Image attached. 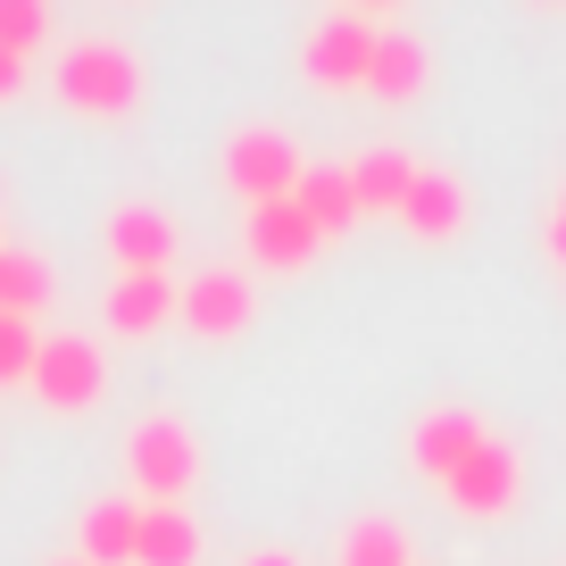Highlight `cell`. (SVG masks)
<instances>
[{
	"label": "cell",
	"instance_id": "1",
	"mask_svg": "<svg viewBox=\"0 0 566 566\" xmlns=\"http://www.w3.org/2000/svg\"><path fill=\"white\" fill-rule=\"evenodd\" d=\"M125 475H134V492L150 500V509H184V492L200 483V433L184 417H142L134 433H125Z\"/></svg>",
	"mask_w": 566,
	"mask_h": 566
},
{
	"label": "cell",
	"instance_id": "2",
	"mask_svg": "<svg viewBox=\"0 0 566 566\" xmlns=\"http://www.w3.org/2000/svg\"><path fill=\"white\" fill-rule=\"evenodd\" d=\"M59 101L75 117H134L142 108V59L125 42H67L59 51Z\"/></svg>",
	"mask_w": 566,
	"mask_h": 566
},
{
	"label": "cell",
	"instance_id": "3",
	"mask_svg": "<svg viewBox=\"0 0 566 566\" xmlns=\"http://www.w3.org/2000/svg\"><path fill=\"white\" fill-rule=\"evenodd\" d=\"M217 176H226V192L242 200V209H266V200H292L301 192V142L275 134V125H242V134L226 142V159H217Z\"/></svg>",
	"mask_w": 566,
	"mask_h": 566
},
{
	"label": "cell",
	"instance_id": "4",
	"mask_svg": "<svg viewBox=\"0 0 566 566\" xmlns=\"http://www.w3.org/2000/svg\"><path fill=\"white\" fill-rule=\"evenodd\" d=\"M34 391H42V408H59V417H84V408H101V391H108L101 342H84V334H42Z\"/></svg>",
	"mask_w": 566,
	"mask_h": 566
},
{
	"label": "cell",
	"instance_id": "5",
	"mask_svg": "<svg viewBox=\"0 0 566 566\" xmlns=\"http://www.w3.org/2000/svg\"><path fill=\"white\" fill-rule=\"evenodd\" d=\"M483 442H492V424H483L475 408L442 400V408H424V417H417V433H408V459H417V475L433 483V492H450Z\"/></svg>",
	"mask_w": 566,
	"mask_h": 566
},
{
	"label": "cell",
	"instance_id": "6",
	"mask_svg": "<svg viewBox=\"0 0 566 566\" xmlns=\"http://www.w3.org/2000/svg\"><path fill=\"white\" fill-rule=\"evenodd\" d=\"M375 34H384V25H367V18H325V25H308V42H301L308 92H367Z\"/></svg>",
	"mask_w": 566,
	"mask_h": 566
},
{
	"label": "cell",
	"instance_id": "7",
	"mask_svg": "<svg viewBox=\"0 0 566 566\" xmlns=\"http://www.w3.org/2000/svg\"><path fill=\"white\" fill-rule=\"evenodd\" d=\"M176 317L192 325L200 342H233V334H250V317H259V292H250L242 266H200V275H184Z\"/></svg>",
	"mask_w": 566,
	"mask_h": 566
},
{
	"label": "cell",
	"instance_id": "8",
	"mask_svg": "<svg viewBox=\"0 0 566 566\" xmlns=\"http://www.w3.org/2000/svg\"><path fill=\"white\" fill-rule=\"evenodd\" d=\"M101 242H108V259H117V275H167V266H176V217H167L159 200H117Z\"/></svg>",
	"mask_w": 566,
	"mask_h": 566
},
{
	"label": "cell",
	"instance_id": "9",
	"mask_svg": "<svg viewBox=\"0 0 566 566\" xmlns=\"http://www.w3.org/2000/svg\"><path fill=\"white\" fill-rule=\"evenodd\" d=\"M442 500H450V509H459V516H475V525H492V516H509L516 500H525V459H516V442H500V433H492V442H483L475 459H467V475L450 483Z\"/></svg>",
	"mask_w": 566,
	"mask_h": 566
},
{
	"label": "cell",
	"instance_id": "10",
	"mask_svg": "<svg viewBox=\"0 0 566 566\" xmlns=\"http://www.w3.org/2000/svg\"><path fill=\"white\" fill-rule=\"evenodd\" d=\"M242 242H250V266H266V275H301V266L317 259V226L301 217V200L242 209Z\"/></svg>",
	"mask_w": 566,
	"mask_h": 566
},
{
	"label": "cell",
	"instance_id": "11",
	"mask_svg": "<svg viewBox=\"0 0 566 566\" xmlns=\"http://www.w3.org/2000/svg\"><path fill=\"white\" fill-rule=\"evenodd\" d=\"M400 226L417 233V242H450V233H467V184H459V176H442V167H417Z\"/></svg>",
	"mask_w": 566,
	"mask_h": 566
},
{
	"label": "cell",
	"instance_id": "12",
	"mask_svg": "<svg viewBox=\"0 0 566 566\" xmlns=\"http://www.w3.org/2000/svg\"><path fill=\"white\" fill-rule=\"evenodd\" d=\"M176 301H184L176 275H117L108 301H101V317L117 325V334H159V325L176 317Z\"/></svg>",
	"mask_w": 566,
	"mask_h": 566
},
{
	"label": "cell",
	"instance_id": "13",
	"mask_svg": "<svg viewBox=\"0 0 566 566\" xmlns=\"http://www.w3.org/2000/svg\"><path fill=\"white\" fill-rule=\"evenodd\" d=\"M424 84H433V51H424L417 34H391V25H384V34H375V67H367V92H375V101H391V108H408Z\"/></svg>",
	"mask_w": 566,
	"mask_h": 566
},
{
	"label": "cell",
	"instance_id": "14",
	"mask_svg": "<svg viewBox=\"0 0 566 566\" xmlns=\"http://www.w3.org/2000/svg\"><path fill=\"white\" fill-rule=\"evenodd\" d=\"M75 558L84 566H134V542H142V500H92L84 525H75Z\"/></svg>",
	"mask_w": 566,
	"mask_h": 566
},
{
	"label": "cell",
	"instance_id": "15",
	"mask_svg": "<svg viewBox=\"0 0 566 566\" xmlns=\"http://www.w3.org/2000/svg\"><path fill=\"white\" fill-rule=\"evenodd\" d=\"M408 184H417V159L375 142L367 159H350V192H358V217H400L408 209Z\"/></svg>",
	"mask_w": 566,
	"mask_h": 566
},
{
	"label": "cell",
	"instance_id": "16",
	"mask_svg": "<svg viewBox=\"0 0 566 566\" xmlns=\"http://www.w3.org/2000/svg\"><path fill=\"white\" fill-rule=\"evenodd\" d=\"M301 217L317 226V242H342V233L358 226V192H350V167H308L301 176Z\"/></svg>",
	"mask_w": 566,
	"mask_h": 566
},
{
	"label": "cell",
	"instance_id": "17",
	"mask_svg": "<svg viewBox=\"0 0 566 566\" xmlns=\"http://www.w3.org/2000/svg\"><path fill=\"white\" fill-rule=\"evenodd\" d=\"M134 566H200V525L184 509H142Z\"/></svg>",
	"mask_w": 566,
	"mask_h": 566
},
{
	"label": "cell",
	"instance_id": "18",
	"mask_svg": "<svg viewBox=\"0 0 566 566\" xmlns=\"http://www.w3.org/2000/svg\"><path fill=\"white\" fill-rule=\"evenodd\" d=\"M51 301V266L34 250H0V317H34Z\"/></svg>",
	"mask_w": 566,
	"mask_h": 566
},
{
	"label": "cell",
	"instance_id": "19",
	"mask_svg": "<svg viewBox=\"0 0 566 566\" xmlns=\"http://www.w3.org/2000/svg\"><path fill=\"white\" fill-rule=\"evenodd\" d=\"M342 566H408V533L391 516H358L342 533Z\"/></svg>",
	"mask_w": 566,
	"mask_h": 566
},
{
	"label": "cell",
	"instance_id": "20",
	"mask_svg": "<svg viewBox=\"0 0 566 566\" xmlns=\"http://www.w3.org/2000/svg\"><path fill=\"white\" fill-rule=\"evenodd\" d=\"M34 358H42L34 317H0V384H34Z\"/></svg>",
	"mask_w": 566,
	"mask_h": 566
},
{
	"label": "cell",
	"instance_id": "21",
	"mask_svg": "<svg viewBox=\"0 0 566 566\" xmlns=\"http://www.w3.org/2000/svg\"><path fill=\"white\" fill-rule=\"evenodd\" d=\"M51 34V0H0V51H34V42Z\"/></svg>",
	"mask_w": 566,
	"mask_h": 566
},
{
	"label": "cell",
	"instance_id": "22",
	"mask_svg": "<svg viewBox=\"0 0 566 566\" xmlns=\"http://www.w3.org/2000/svg\"><path fill=\"white\" fill-rule=\"evenodd\" d=\"M18 92H25V59L0 51V101H18Z\"/></svg>",
	"mask_w": 566,
	"mask_h": 566
},
{
	"label": "cell",
	"instance_id": "23",
	"mask_svg": "<svg viewBox=\"0 0 566 566\" xmlns=\"http://www.w3.org/2000/svg\"><path fill=\"white\" fill-rule=\"evenodd\" d=\"M549 266L566 275V217H558V209H549Z\"/></svg>",
	"mask_w": 566,
	"mask_h": 566
},
{
	"label": "cell",
	"instance_id": "24",
	"mask_svg": "<svg viewBox=\"0 0 566 566\" xmlns=\"http://www.w3.org/2000/svg\"><path fill=\"white\" fill-rule=\"evenodd\" d=\"M384 9H408V0H350V18H367V25L384 18Z\"/></svg>",
	"mask_w": 566,
	"mask_h": 566
},
{
	"label": "cell",
	"instance_id": "25",
	"mask_svg": "<svg viewBox=\"0 0 566 566\" xmlns=\"http://www.w3.org/2000/svg\"><path fill=\"white\" fill-rule=\"evenodd\" d=\"M242 566H301L292 549H259V558H242Z\"/></svg>",
	"mask_w": 566,
	"mask_h": 566
},
{
	"label": "cell",
	"instance_id": "26",
	"mask_svg": "<svg viewBox=\"0 0 566 566\" xmlns=\"http://www.w3.org/2000/svg\"><path fill=\"white\" fill-rule=\"evenodd\" d=\"M558 217H566V184H558Z\"/></svg>",
	"mask_w": 566,
	"mask_h": 566
},
{
	"label": "cell",
	"instance_id": "27",
	"mask_svg": "<svg viewBox=\"0 0 566 566\" xmlns=\"http://www.w3.org/2000/svg\"><path fill=\"white\" fill-rule=\"evenodd\" d=\"M51 566H84V558H51Z\"/></svg>",
	"mask_w": 566,
	"mask_h": 566
},
{
	"label": "cell",
	"instance_id": "28",
	"mask_svg": "<svg viewBox=\"0 0 566 566\" xmlns=\"http://www.w3.org/2000/svg\"><path fill=\"white\" fill-rule=\"evenodd\" d=\"M549 9H566V0H549Z\"/></svg>",
	"mask_w": 566,
	"mask_h": 566
}]
</instances>
